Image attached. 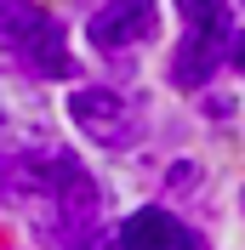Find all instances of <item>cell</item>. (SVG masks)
Returning <instances> with one entry per match:
<instances>
[{
    "instance_id": "obj_1",
    "label": "cell",
    "mask_w": 245,
    "mask_h": 250,
    "mask_svg": "<svg viewBox=\"0 0 245 250\" xmlns=\"http://www.w3.org/2000/svg\"><path fill=\"white\" fill-rule=\"evenodd\" d=\"M0 51L23 57V68L40 80H69L74 57L63 46V29L46 17V6L34 0H0Z\"/></svg>"
},
{
    "instance_id": "obj_2",
    "label": "cell",
    "mask_w": 245,
    "mask_h": 250,
    "mask_svg": "<svg viewBox=\"0 0 245 250\" xmlns=\"http://www.w3.org/2000/svg\"><path fill=\"white\" fill-rule=\"evenodd\" d=\"M69 114H74V125L92 142H103V148H125V142H137V131H143V114L131 108V97L108 91V85L74 91L69 97Z\"/></svg>"
},
{
    "instance_id": "obj_3",
    "label": "cell",
    "mask_w": 245,
    "mask_h": 250,
    "mask_svg": "<svg viewBox=\"0 0 245 250\" xmlns=\"http://www.w3.org/2000/svg\"><path fill=\"white\" fill-rule=\"evenodd\" d=\"M154 29H160L154 0H108L103 12L92 17V40H97V51H108V57L154 40Z\"/></svg>"
},
{
    "instance_id": "obj_4",
    "label": "cell",
    "mask_w": 245,
    "mask_h": 250,
    "mask_svg": "<svg viewBox=\"0 0 245 250\" xmlns=\"http://www.w3.org/2000/svg\"><path fill=\"white\" fill-rule=\"evenodd\" d=\"M51 114L46 97L34 85H17V80H0V137H17L23 148H46Z\"/></svg>"
},
{
    "instance_id": "obj_5",
    "label": "cell",
    "mask_w": 245,
    "mask_h": 250,
    "mask_svg": "<svg viewBox=\"0 0 245 250\" xmlns=\"http://www.w3.org/2000/svg\"><path fill=\"white\" fill-rule=\"evenodd\" d=\"M114 245L120 250H199V239L188 233L171 210L143 205V210H131V216L120 222V239H114Z\"/></svg>"
},
{
    "instance_id": "obj_6",
    "label": "cell",
    "mask_w": 245,
    "mask_h": 250,
    "mask_svg": "<svg viewBox=\"0 0 245 250\" xmlns=\"http://www.w3.org/2000/svg\"><path fill=\"white\" fill-rule=\"evenodd\" d=\"M222 57H228V29H194V40H183V51L171 62V74H177V85H205Z\"/></svg>"
},
{
    "instance_id": "obj_7",
    "label": "cell",
    "mask_w": 245,
    "mask_h": 250,
    "mask_svg": "<svg viewBox=\"0 0 245 250\" xmlns=\"http://www.w3.org/2000/svg\"><path fill=\"white\" fill-rule=\"evenodd\" d=\"M177 6L194 29H222L228 23V0H177Z\"/></svg>"
},
{
    "instance_id": "obj_8",
    "label": "cell",
    "mask_w": 245,
    "mask_h": 250,
    "mask_svg": "<svg viewBox=\"0 0 245 250\" xmlns=\"http://www.w3.org/2000/svg\"><path fill=\"white\" fill-rule=\"evenodd\" d=\"M171 188H194V165H171Z\"/></svg>"
},
{
    "instance_id": "obj_9",
    "label": "cell",
    "mask_w": 245,
    "mask_h": 250,
    "mask_svg": "<svg viewBox=\"0 0 245 250\" xmlns=\"http://www.w3.org/2000/svg\"><path fill=\"white\" fill-rule=\"evenodd\" d=\"M234 68L245 74V34H234Z\"/></svg>"
}]
</instances>
